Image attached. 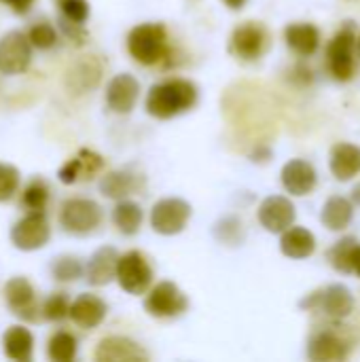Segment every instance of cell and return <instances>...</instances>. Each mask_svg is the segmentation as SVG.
I'll return each instance as SVG.
<instances>
[{
    "mask_svg": "<svg viewBox=\"0 0 360 362\" xmlns=\"http://www.w3.org/2000/svg\"><path fill=\"white\" fill-rule=\"evenodd\" d=\"M4 354L6 358L17 362L32 361V350H34V337L25 327H11L6 329L2 337Z\"/></svg>",
    "mask_w": 360,
    "mask_h": 362,
    "instance_id": "obj_26",
    "label": "cell"
},
{
    "mask_svg": "<svg viewBox=\"0 0 360 362\" xmlns=\"http://www.w3.org/2000/svg\"><path fill=\"white\" fill-rule=\"evenodd\" d=\"M127 51L142 66H155L170 53L168 30L163 23H140L127 34Z\"/></svg>",
    "mask_w": 360,
    "mask_h": 362,
    "instance_id": "obj_2",
    "label": "cell"
},
{
    "mask_svg": "<svg viewBox=\"0 0 360 362\" xmlns=\"http://www.w3.org/2000/svg\"><path fill=\"white\" fill-rule=\"evenodd\" d=\"M28 38H30L32 47H36L40 51H47V49H53L57 45V30L49 21L40 19V21H34L30 25Z\"/></svg>",
    "mask_w": 360,
    "mask_h": 362,
    "instance_id": "obj_31",
    "label": "cell"
},
{
    "mask_svg": "<svg viewBox=\"0 0 360 362\" xmlns=\"http://www.w3.org/2000/svg\"><path fill=\"white\" fill-rule=\"evenodd\" d=\"M2 4H6V6H11L17 15H23V13H28L30 11V6L34 4V0H0Z\"/></svg>",
    "mask_w": 360,
    "mask_h": 362,
    "instance_id": "obj_36",
    "label": "cell"
},
{
    "mask_svg": "<svg viewBox=\"0 0 360 362\" xmlns=\"http://www.w3.org/2000/svg\"><path fill=\"white\" fill-rule=\"evenodd\" d=\"M350 341H346L337 331L325 329L310 337L308 341V358L314 362L346 361L350 356Z\"/></svg>",
    "mask_w": 360,
    "mask_h": 362,
    "instance_id": "obj_14",
    "label": "cell"
},
{
    "mask_svg": "<svg viewBox=\"0 0 360 362\" xmlns=\"http://www.w3.org/2000/svg\"><path fill=\"white\" fill-rule=\"evenodd\" d=\"M51 238V227L45 212H28L11 229V242L19 250H38Z\"/></svg>",
    "mask_w": 360,
    "mask_h": 362,
    "instance_id": "obj_11",
    "label": "cell"
},
{
    "mask_svg": "<svg viewBox=\"0 0 360 362\" xmlns=\"http://www.w3.org/2000/svg\"><path fill=\"white\" fill-rule=\"evenodd\" d=\"M280 180H282V187L286 189V193H291L293 197H306L316 189L318 174L310 161L291 159L284 163V168L280 172Z\"/></svg>",
    "mask_w": 360,
    "mask_h": 362,
    "instance_id": "obj_16",
    "label": "cell"
},
{
    "mask_svg": "<svg viewBox=\"0 0 360 362\" xmlns=\"http://www.w3.org/2000/svg\"><path fill=\"white\" fill-rule=\"evenodd\" d=\"M119 252L112 246H104L91 255V259L85 265V278L91 286H106L112 280H117V265H119Z\"/></svg>",
    "mask_w": 360,
    "mask_h": 362,
    "instance_id": "obj_20",
    "label": "cell"
},
{
    "mask_svg": "<svg viewBox=\"0 0 360 362\" xmlns=\"http://www.w3.org/2000/svg\"><path fill=\"white\" fill-rule=\"evenodd\" d=\"M32 59V42L28 34L13 30L0 38V72L21 74L28 70Z\"/></svg>",
    "mask_w": 360,
    "mask_h": 362,
    "instance_id": "obj_12",
    "label": "cell"
},
{
    "mask_svg": "<svg viewBox=\"0 0 360 362\" xmlns=\"http://www.w3.org/2000/svg\"><path fill=\"white\" fill-rule=\"evenodd\" d=\"M53 278L59 282H74L85 274V267L81 265V261L76 257H57L51 265Z\"/></svg>",
    "mask_w": 360,
    "mask_h": 362,
    "instance_id": "obj_33",
    "label": "cell"
},
{
    "mask_svg": "<svg viewBox=\"0 0 360 362\" xmlns=\"http://www.w3.org/2000/svg\"><path fill=\"white\" fill-rule=\"evenodd\" d=\"M193 214V208L189 202L180 197H163L159 199L151 210V227L159 235H178L185 231L189 218Z\"/></svg>",
    "mask_w": 360,
    "mask_h": 362,
    "instance_id": "obj_8",
    "label": "cell"
},
{
    "mask_svg": "<svg viewBox=\"0 0 360 362\" xmlns=\"http://www.w3.org/2000/svg\"><path fill=\"white\" fill-rule=\"evenodd\" d=\"M142 218H144V212L140 204L129 202V199H119L112 210V223L117 231L123 235H136L142 227Z\"/></svg>",
    "mask_w": 360,
    "mask_h": 362,
    "instance_id": "obj_28",
    "label": "cell"
},
{
    "mask_svg": "<svg viewBox=\"0 0 360 362\" xmlns=\"http://www.w3.org/2000/svg\"><path fill=\"white\" fill-rule=\"evenodd\" d=\"M106 312H108V305L104 303V299H100L98 295H91V293H83L70 305V320L79 329L89 331L104 322Z\"/></svg>",
    "mask_w": 360,
    "mask_h": 362,
    "instance_id": "obj_17",
    "label": "cell"
},
{
    "mask_svg": "<svg viewBox=\"0 0 360 362\" xmlns=\"http://www.w3.org/2000/svg\"><path fill=\"white\" fill-rule=\"evenodd\" d=\"M95 361L100 362H125V361H149V352L142 350L136 341L127 337H104L95 348Z\"/></svg>",
    "mask_w": 360,
    "mask_h": 362,
    "instance_id": "obj_18",
    "label": "cell"
},
{
    "mask_svg": "<svg viewBox=\"0 0 360 362\" xmlns=\"http://www.w3.org/2000/svg\"><path fill=\"white\" fill-rule=\"evenodd\" d=\"M269 47V32L259 21L240 23L229 38V51L242 62H257Z\"/></svg>",
    "mask_w": 360,
    "mask_h": 362,
    "instance_id": "obj_7",
    "label": "cell"
},
{
    "mask_svg": "<svg viewBox=\"0 0 360 362\" xmlns=\"http://www.w3.org/2000/svg\"><path fill=\"white\" fill-rule=\"evenodd\" d=\"M356 51H359V57H360V32H359V38H356Z\"/></svg>",
    "mask_w": 360,
    "mask_h": 362,
    "instance_id": "obj_40",
    "label": "cell"
},
{
    "mask_svg": "<svg viewBox=\"0 0 360 362\" xmlns=\"http://www.w3.org/2000/svg\"><path fill=\"white\" fill-rule=\"evenodd\" d=\"M354 218V202L342 197V195H333L325 202L323 212H320V223L329 229V231H344L350 227Z\"/></svg>",
    "mask_w": 360,
    "mask_h": 362,
    "instance_id": "obj_24",
    "label": "cell"
},
{
    "mask_svg": "<svg viewBox=\"0 0 360 362\" xmlns=\"http://www.w3.org/2000/svg\"><path fill=\"white\" fill-rule=\"evenodd\" d=\"M102 208L93 199L72 197L62 204L59 225L70 235H89L102 225Z\"/></svg>",
    "mask_w": 360,
    "mask_h": 362,
    "instance_id": "obj_5",
    "label": "cell"
},
{
    "mask_svg": "<svg viewBox=\"0 0 360 362\" xmlns=\"http://www.w3.org/2000/svg\"><path fill=\"white\" fill-rule=\"evenodd\" d=\"M138 189H140L138 176L129 174L127 170H115V172L106 174L100 182L102 195H106L110 199H125L127 195L136 193Z\"/></svg>",
    "mask_w": 360,
    "mask_h": 362,
    "instance_id": "obj_27",
    "label": "cell"
},
{
    "mask_svg": "<svg viewBox=\"0 0 360 362\" xmlns=\"http://www.w3.org/2000/svg\"><path fill=\"white\" fill-rule=\"evenodd\" d=\"M70 299L66 293H53L42 303V318L49 322H62L70 318Z\"/></svg>",
    "mask_w": 360,
    "mask_h": 362,
    "instance_id": "obj_32",
    "label": "cell"
},
{
    "mask_svg": "<svg viewBox=\"0 0 360 362\" xmlns=\"http://www.w3.org/2000/svg\"><path fill=\"white\" fill-rule=\"evenodd\" d=\"M280 252L286 259L303 261L316 252V235L306 227H289L280 233Z\"/></svg>",
    "mask_w": 360,
    "mask_h": 362,
    "instance_id": "obj_23",
    "label": "cell"
},
{
    "mask_svg": "<svg viewBox=\"0 0 360 362\" xmlns=\"http://www.w3.org/2000/svg\"><path fill=\"white\" fill-rule=\"evenodd\" d=\"M57 8H59L62 21L85 25V21L89 19V2L87 0H57Z\"/></svg>",
    "mask_w": 360,
    "mask_h": 362,
    "instance_id": "obj_34",
    "label": "cell"
},
{
    "mask_svg": "<svg viewBox=\"0 0 360 362\" xmlns=\"http://www.w3.org/2000/svg\"><path fill=\"white\" fill-rule=\"evenodd\" d=\"M257 218L259 225L267 231V233H282L289 227L295 225L297 218V210L295 204L284 197V195H269L261 202L259 210H257Z\"/></svg>",
    "mask_w": 360,
    "mask_h": 362,
    "instance_id": "obj_13",
    "label": "cell"
},
{
    "mask_svg": "<svg viewBox=\"0 0 360 362\" xmlns=\"http://www.w3.org/2000/svg\"><path fill=\"white\" fill-rule=\"evenodd\" d=\"M19 189V170L8 163H0V202H8Z\"/></svg>",
    "mask_w": 360,
    "mask_h": 362,
    "instance_id": "obj_35",
    "label": "cell"
},
{
    "mask_svg": "<svg viewBox=\"0 0 360 362\" xmlns=\"http://www.w3.org/2000/svg\"><path fill=\"white\" fill-rule=\"evenodd\" d=\"M356 25L346 21V25L327 45V70L339 83H348L356 74Z\"/></svg>",
    "mask_w": 360,
    "mask_h": 362,
    "instance_id": "obj_3",
    "label": "cell"
},
{
    "mask_svg": "<svg viewBox=\"0 0 360 362\" xmlns=\"http://www.w3.org/2000/svg\"><path fill=\"white\" fill-rule=\"evenodd\" d=\"M199 100V89L189 78H168L155 83L146 93V112L159 121L174 119L191 110Z\"/></svg>",
    "mask_w": 360,
    "mask_h": 362,
    "instance_id": "obj_1",
    "label": "cell"
},
{
    "mask_svg": "<svg viewBox=\"0 0 360 362\" xmlns=\"http://www.w3.org/2000/svg\"><path fill=\"white\" fill-rule=\"evenodd\" d=\"M360 252V240L359 238H342L339 242H335L329 252H327V259L331 263V267L337 272V274H354V265H356V259H359Z\"/></svg>",
    "mask_w": 360,
    "mask_h": 362,
    "instance_id": "obj_25",
    "label": "cell"
},
{
    "mask_svg": "<svg viewBox=\"0 0 360 362\" xmlns=\"http://www.w3.org/2000/svg\"><path fill=\"white\" fill-rule=\"evenodd\" d=\"M49 197H51L49 185L42 178H32L30 185L23 189L21 208L28 212H42L49 204Z\"/></svg>",
    "mask_w": 360,
    "mask_h": 362,
    "instance_id": "obj_30",
    "label": "cell"
},
{
    "mask_svg": "<svg viewBox=\"0 0 360 362\" xmlns=\"http://www.w3.org/2000/svg\"><path fill=\"white\" fill-rule=\"evenodd\" d=\"M223 2H225V6H229L231 11H240L248 0H223Z\"/></svg>",
    "mask_w": 360,
    "mask_h": 362,
    "instance_id": "obj_37",
    "label": "cell"
},
{
    "mask_svg": "<svg viewBox=\"0 0 360 362\" xmlns=\"http://www.w3.org/2000/svg\"><path fill=\"white\" fill-rule=\"evenodd\" d=\"M153 267L144 252L140 250H129L119 257L117 265V282L127 295H144L149 293L153 284Z\"/></svg>",
    "mask_w": 360,
    "mask_h": 362,
    "instance_id": "obj_6",
    "label": "cell"
},
{
    "mask_svg": "<svg viewBox=\"0 0 360 362\" xmlns=\"http://www.w3.org/2000/svg\"><path fill=\"white\" fill-rule=\"evenodd\" d=\"M354 274L360 278V252H359V259H356V265H354Z\"/></svg>",
    "mask_w": 360,
    "mask_h": 362,
    "instance_id": "obj_39",
    "label": "cell"
},
{
    "mask_svg": "<svg viewBox=\"0 0 360 362\" xmlns=\"http://www.w3.org/2000/svg\"><path fill=\"white\" fill-rule=\"evenodd\" d=\"M331 174L339 182H348L360 174V146L352 142H337L329 155Z\"/></svg>",
    "mask_w": 360,
    "mask_h": 362,
    "instance_id": "obj_21",
    "label": "cell"
},
{
    "mask_svg": "<svg viewBox=\"0 0 360 362\" xmlns=\"http://www.w3.org/2000/svg\"><path fill=\"white\" fill-rule=\"evenodd\" d=\"M4 303L6 308L25 322H38L42 318V305L36 301L34 286L25 278H11L4 284Z\"/></svg>",
    "mask_w": 360,
    "mask_h": 362,
    "instance_id": "obj_10",
    "label": "cell"
},
{
    "mask_svg": "<svg viewBox=\"0 0 360 362\" xmlns=\"http://www.w3.org/2000/svg\"><path fill=\"white\" fill-rule=\"evenodd\" d=\"M144 310L153 318H178L189 310V299L174 282L163 280L149 288Z\"/></svg>",
    "mask_w": 360,
    "mask_h": 362,
    "instance_id": "obj_9",
    "label": "cell"
},
{
    "mask_svg": "<svg viewBox=\"0 0 360 362\" xmlns=\"http://www.w3.org/2000/svg\"><path fill=\"white\" fill-rule=\"evenodd\" d=\"M284 40L286 47L301 55V57H310L320 49V30L314 23H306V21H297V23H289L284 28Z\"/></svg>",
    "mask_w": 360,
    "mask_h": 362,
    "instance_id": "obj_22",
    "label": "cell"
},
{
    "mask_svg": "<svg viewBox=\"0 0 360 362\" xmlns=\"http://www.w3.org/2000/svg\"><path fill=\"white\" fill-rule=\"evenodd\" d=\"M352 202L360 206V182L354 187V189H352Z\"/></svg>",
    "mask_w": 360,
    "mask_h": 362,
    "instance_id": "obj_38",
    "label": "cell"
},
{
    "mask_svg": "<svg viewBox=\"0 0 360 362\" xmlns=\"http://www.w3.org/2000/svg\"><path fill=\"white\" fill-rule=\"evenodd\" d=\"M76 337L68 331H57L51 335L49 344H47V354L53 362H72L76 358Z\"/></svg>",
    "mask_w": 360,
    "mask_h": 362,
    "instance_id": "obj_29",
    "label": "cell"
},
{
    "mask_svg": "<svg viewBox=\"0 0 360 362\" xmlns=\"http://www.w3.org/2000/svg\"><path fill=\"white\" fill-rule=\"evenodd\" d=\"M140 98V83L132 74L123 72L110 78L106 85V106L117 115H129Z\"/></svg>",
    "mask_w": 360,
    "mask_h": 362,
    "instance_id": "obj_15",
    "label": "cell"
},
{
    "mask_svg": "<svg viewBox=\"0 0 360 362\" xmlns=\"http://www.w3.org/2000/svg\"><path fill=\"white\" fill-rule=\"evenodd\" d=\"M303 312L320 314L329 320H344L354 312V295L344 284H329L299 301Z\"/></svg>",
    "mask_w": 360,
    "mask_h": 362,
    "instance_id": "obj_4",
    "label": "cell"
},
{
    "mask_svg": "<svg viewBox=\"0 0 360 362\" xmlns=\"http://www.w3.org/2000/svg\"><path fill=\"white\" fill-rule=\"evenodd\" d=\"M102 168H104L102 155L89 151V148H81L76 157H72L66 165L59 168L57 178L64 185H74L79 180H91Z\"/></svg>",
    "mask_w": 360,
    "mask_h": 362,
    "instance_id": "obj_19",
    "label": "cell"
}]
</instances>
